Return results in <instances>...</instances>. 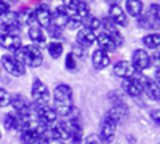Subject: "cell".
I'll list each match as a JSON object with an SVG mask.
<instances>
[{"label":"cell","instance_id":"1","mask_svg":"<svg viewBox=\"0 0 160 144\" xmlns=\"http://www.w3.org/2000/svg\"><path fill=\"white\" fill-rule=\"evenodd\" d=\"M51 99H53L51 107L56 111L59 119L61 117L62 119L69 117L75 109V106H74V90L68 83H58L53 88Z\"/></svg>","mask_w":160,"mask_h":144},{"label":"cell","instance_id":"2","mask_svg":"<svg viewBox=\"0 0 160 144\" xmlns=\"http://www.w3.org/2000/svg\"><path fill=\"white\" fill-rule=\"evenodd\" d=\"M11 56L15 58L19 64L28 69V67H40L43 64V53L42 48L34 47V45H21L18 50H15L11 53Z\"/></svg>","mask_w":160,"mask_h":144},{"label":"cell","instance_id":"3","mask_svg":"<svg viewBox=\"0 0 160 144\" xmlns=\"http://www.w3.org/2000/svg\"><path fill=\"white\" fill-rule=\"evenodd\" d=\"M31 102L32 106H47L51 101V91L42 78L35 77L31 83Z\"/></svg>","mask_w":160,"mask_h":144},{"label":"cell","instance_id":"4","mask_svg":"<svg viewBox=\"0 0 160 144\" xmlns=\"http://www.w3.org/2000/svg\"><path fill=\"white\" fill-rule=\"evenodd\" d=\"M130 64H131L133 71H135V74H144L146 71H148V69L152 66L149 51H146V50H142V48L133 50Z\"/></svg>","mask_w":160,"mask_h":144},{"label":"cell","instance_id":"5","mask_svg":"<svg viewBox=\"0 0 160 144\" xmlns=\"http://www.w3.org/2000/svg\"><path fill=\"white\" fill-rule=\"evenodd\" d=\"M117 127L118 125L112 119H109L106 114L102 115V119L99 122V133H98V136L102 141V144H112L114 142L115 135H117Z\"/></svg>","mask_w":160,"mask_h":144},{"label":"cell","instance_id":"6","mask_svg":"<svg viewBox=\"0 0 160 144\" xmlns=\"http://www.w3.org/2000/svg\"><path fill=\"white\" fill-rule=\"evenodd\" d=\"M32 107H34L37 120L40 122V125L45 127V128L55 125L59 120V117H58L56 111L51 107V104H47V106H32Z\"/></svg>","mask_w":160,"mask_h":144},{"label":"cell","instance_id":"7","mask_svg":"<svg viewBox=\"0 0 160 144\" xmlns=\"http://www.w3.org/2000/svg\"><path fill=\"white\" fill-rule=\"evenodd\" d=\"M0 69H3L11 77H24L28 74V69H26L22 64H19L11 55H2L0 56Z\"/></svg>","mask_w":160,"mask_h":144},{"label":"cell","instance_id":"8","mask_svg":"<svg viewBox=\"0 0 160 144\" xmlns=\"http://www.w3.org/2000/svg\"><path fill=\"white\" fill-rule=\"evenodd\" d=\"M22 27V24L19 21L18 16V11H7L3 15H0V29L2 32H13V34H18L19 29Z\"/></svg>","mask_w":160,"mask_h":144},{"label":"cell","instance_id":"9","mask_svg":"<svg viewBox=\"0 0 160 144\" xmlns=\"http://www.w3.org/2000/svg\"><path fill=\"white\" fill-rule=\"evenodd\" d=\"M10 106L13 107V112L18 114L19 117H24L32 112V102L28 96H24L22 93H11Z\"/></svg>","mask_w":160,"mask_h":144},{"label":"cell","instance_id":"10","mask_svg":"<svg viewBox=\"0 0 160 144\" xmlns=\"http://www.w3.org/2000/svg\"><path fill=\"white\" fill-rule=\"evenodd\" d=\"M138 78L142 83V95H146L149 101H154V102H158L160 99V87L157 82H154L151 77H146L144 74H136Z\"/></svg>","mask_w":160,"mask_h":144},{"label":"cell","instance_id":"11","mask_svg":"<svg viewBox=\"0 0 160 144\" xmlns=\"http://www.w3.org/2000/svg\"><path fill=\"white\" fill-rule=\"evenodd\" d=\"M108 18L117 26V27H127L128 26V16H127L123 7L118 5V3H114V2L109 3Z\"/></svg>","mask_w":160,"mask_h":144},{"label":"cell","instance_id":"12","mask_svg":"<svg viewBox=\"0 0 160 144\" xmlns=\"http://www.w3.org/2000/svg\"><path fill=\"white\" fill-rule=\"evenodd\" d=\"M122 91L125 95H128L130 98H135V99L142 96V83H141V80L138 78L136 74L130 78L122 80Z\"/></svg>","mask_w":160,"mask_h":144},{"label":"cell","instance_id":"13","mask_svg":"<svg viewBox=\"0 0 160 144\" xmlns=\"http://www.w3.org/2000/svg\"><path fill=\"white\" fill-rule=\"evenodd\" d=\"M32 13H34V22L42 29H47L51 21V8L45 3H40L32 8Z\"/></svg>","mask_w":160,"mask_h":144},{"label":"cell","instance_id":"14","mask_svg":"<svg viewBox=\"0 0 160 144\" xmlns=\"http://www.w3.org/2000/svg\"><path fill=\"white\" fill-rule=\"evenodd\" d=\"M106 115H108L109 119H112L117 125H120V123H123L128 119L130 111H128V106L123 101V102H118V104H111V107L108 109Z\"/></svg>","mask_w":160,"mask_h":144},{"label":"cell","instance_id":"15","mask_svg":"<svg viewBox=\"0 0 160 144\" xmlns=\"http://www.w3.org/2000/svg\"><path fill=\"white\" fill-rule=\"evenodd\" d=\"M68 24H69V18L62 11V8L59 5L55 7V10H51V21H50L48 27H53V29H56V31L64 32V29H68Z\"/></svg>","mask_w":160,"mask_h":144},{"label":"cell","instance_id":"16","mask_svg":"<svg viewBox=\"0 0 160 144\" xmlns=\"http://www.w3.org/2000/svg\"><path fill=\"white\" fill-rule=\"evenodd\" d=\"M28 37H29V40L32 42L31 45L38 47V48L45 47L47 42H48V40H47V34H45V31L40 27V26H37L35 22H32V24L28 26Z\"/></svg>","mask_w":160,"mask_h":144},{"label":"cell","instance_id":"17","mask_svg":"<svg viewBox=\"0 0 160 144\" xmlns=\"http://www.w3.org/2000/svg\"><path fill=\"white\" fill-rule=\"evenodd\" d=\"M111 62H112L111 55H108L106 51H102L99 48H95L91 51V66L96 71H106L111 66Z\"/></svg>","mask_w":160,"mask_h":144},{"label":"cell","instance_id":"18","mask_svg":"<svg viewBox=\"0 0 160 144\" xmlns=\"http://www.w3.org/2000/svg\"><path fill=\"white\" fill-rule=\"evenodd\" d=\"M22 45V38L19 34L13 32H0V47L8 51H15Z\"/></svg>","mask_w":160,"mask_h":144},{"label":"cell","instance_id":"19","mask_svg":"<svg viewBox=\"0 0 160 144\" xmlns=\"http://www.w3.org/2000/svg\"><path fill=\"white\" fill-rule=\"evenodd\" d=\"M96 42V34L95 32H91L90 29L87 27H80L77 31V35H75V43L78 47H82L83 50H88L91 48L93 45H95Z\"/></svg>","mask_w":160,"mask_h":144},{"label":"cell","instance_id":"20","mask_svg":"<svg viewBox=\"0 0 160 144\" xmlns=\"http://www.w3.org/2000/svg\"><path fill=\"white\" fill-rule=\"evenodd\" d=\"M2 123H3V128L7 132H21L22 130V122H21V117L18 114H15L13 111L7 112L2 119Z\"/></svg>","mask_w":160,"mask_h":144},{"label":"cell","instance_id":"21","mask_svg":"<svg viewBox=\"0 0 160 144\" xmlns=\"http://www.w3.org/2000/svg\"><path fill=\"white\" fill-rule=\"evenodd\" d=\"M112 72H114V75H117L118 78H122V80H125V78H130V77L135 75V71H133L130 61H127V59L117 61L114 66H112Z\"/></svg>","mask_w":160,"mask_h":144},{"label":"cell","instance_id":"22","mask_svg":"<svg viewBox=\"0 0 160 144\" xmlns=\"http://www.w3.org/2000/svg\"><path fill=\"white\" fill-rule=\"evenodd\" d=\"M160 47V34L158 32H148L141 37V48L146 51H157Z\"/></svg>","mask_w":160,"mask_h":144},{"label":"cell","instance_id":"23","mask_svg":"<svg viewBox=\"0 0 160 144\" xmlns=\"http://www.w3.org/2000/svg\"><path fill=\"white\" fill-rule=\"evenodd\" d=\"M43 132L42 130H21L19 141H21V144H38L40 139L43 138Z\"/></svg>","mask_w":160,"mask_h":144},{"label":"cell","instance_id":"24","mask_svg":"<svg viewBox=\"0 0 160 144\" xmlns=\"http://www.w3.org/2000/svg\"><path fill=\"white\" fill-rule=\"evenodd\" d=\"M127 16H131L138 19L142 13H144V2L142 0H125V7H123Z\"/></svg>","mask_w":160,"mask_h":144},{"label":"cell","instance_id":"25","mask_svg":"<svg viewBox=\"0 0 160 144\" xmlns=\"http://www.w3.org/2000/svg\"><path fill=\"white\" fill-rule=\"evenodd\" d=\"M95 45H96V48L106 51L108 55L114 53V51L117 50L115 45H114V42H112V38H111L109 35H106L104 32H98V34H96V42H95Z\"/></svg>","mask_w":160,"mask_h":144},{"label":"cell","instance_id":"26","mask_svg":"<svg viewBox=\"0 0 160 144\" xmlns=\"http://www.w3.org/2000/svg\"><path fill=\"white\" fill-rule=\"evenodd\" d=\"M45 48H47V53H48V56L51 59H59L64 55V43L59 42V40H50V42H47Z\"/></svg>","mask_w":160,"mask_h":144},{"label":"cell","instance_id":"27","mask_svg":"<svg viewBox=\"0 0 160 144\" xmlns=\"http://www.w3.org/2000/svg\"><path fill=\"white\" fill-rule=\"evenodd\" d=\"M75 5H77V15H78V19L82 21V26H83L85 19L91 15L90 5H88V2H83V0H75Z\"/></svg>","mask_w":160,"mask_h":144},{"label":"cell","instance_id":"28","mask_svg":"<svg viewBox=\"0 0 160 144\" xmlns=\"http://www.w3.org/2000/svg\"><path fill=\"white\" fill-rule=\"evenodd\" d=\"M82 27H87V29H90L91 32H95V34L101 32V18L90 15V16L85 19V22H83Z\"/></svg>","mask_w":160,"mask_h":144},{"label":"cell","instance_id":"29","mask_svg":"<svg viewBox=\"0 0 160 144\" xmlns=\"http://www.w3.org/2000/svg\"><path fill=\"white\" fill-rule=\"evenodd\" d=\"M18 16H19V21L22 26H29L34 22V13H32V8L31 7H24L18 11Z\"/></svg>","mask_w":160,"mask_h":144},{"label":"cell","instance_id":"30","mask_svg":"<svg viewBox=\"0 0 160 144\" xmlns=\"http://www.w3.org/2000/svg\"><path fill=\"white\" fill-rule=\"evenodd\" d=\"M64 67H66V71H69V72H77V69H78V61H77V58L71 53H66V56H64Z\"/></svg>","mask_w":160,"mask_h":144},{"label":"cell","instance_id":"31","mask_svg":"<svg viewBox=\"0 0 160 144\" xmlns=\"http://www.w3.org/2000/svg\"><path fill=\"white\" fill-rule=\"evenodd\" d=\"M158 22L154 21L151 16H148L146 13H142V15L138 18V26L141 29H154V26H157Z\"/></svg>","mask_w":160,"mask_h":144},{"label":"cell","instance_id":"32","mask_svg":"<svg viewBox=\"0 0 160 144\" xmlns=\"http://www.w3.org/2000/svg\"><path fill=\"white\" fill-rule=\"evenodd\" d=\"M10 99H11V93L5 87H0V107H8Z\"/></svg>","mask_w":160,"mask_h":144},{"label":"cell","instance_id":"33","mask_svg":"<svg viewBox=\"0 0 160 144\" xmlns=\"http://www.w3.org/2000/svg\"><path fill=\"white\" fill-rule=\"evenodd\" d=\"M158 10H160L158 3H151V5H149V8L146 10L144 13H146L148 16H151L154 21H157V22H158Z\"/></svg>","mask_w":160,"mask_h":144},{"label":"cell","instance_id":"34","mask_svg":"<svg viewBox=\"0 0 160 144\" xmlns=\"http://www.w3.org/2000/svg\"><path fill=\"white\" fill-rule=\"evenodd\" d=\"M71 53H72V55L77 58V61H78V59H83V58H85L87 50H83L82 47H78V45L74 42V43H72V48H71Z\"/></svg>","mask_w":160,"mask_h":144},{"label":"cell","instance_id":"35","mask_svg":"<svg viewBox=\"0 0 160 144\" xmlns=\"http://www.w3.org/2000/svg\"><path fill=\"white\" fill-rule=\"evenodd\" d=\"M82 144H102V141L99 139V136L96 133H91V135H87L83 136V141Z\"/></svg>","mask_w":160,"mask_h":144},{"label":"cell","instance_id":"36","mask_svg":"<svg viewBox=\"0 0 160 144\" xmlns=\"http://www.w3.org/2000/svg\"><path fill=\"white\" fill-rule=\"evenodd\" d=\"M108 99L111 104H118V102H123V98L118 95V91H109V95H108Z\"/></svg>","mask_w":160,"mask_h":144},{"label":"cell","instance_id":"37","mask_svg":"<svg viewBox=\"0 0 160 144\" xmlns=\"http://www.w3.org/2000/svg\"><path fill=\"white\" fill-rule=\"evenodd\" d=\"M10 10H11V2H8V0H0V15H3V13H7Z\"/></svg>","mask_w":160,"mask_h":144},{"label":"cell","instance_id":"38","mask_svg":"<svg viewBox=\"0 0 160 144\" xmlns=\"http://www.w3.org/2000/svg\"><path fill=\"white\" fill-rule=\"evenodd\" d=\"M38 144H64V142H62V141H58V139H51V138L43 136L42 139H40Z\"/></svg>","mask_w":160,"mask_h":144},{"label":"cell","instance_id":"39","mask_svg":"<svg viewBox=\"0 0 160 144\" xmlns=\"http://www.w3.org/2000/svg\"><path fill=\"white\" fill-rule=\"evenodd\" d=\"M158 114H160V111H158L157 107H155V109H152V111L149 112V115H151V120H152L157 127H158Z\"/></svg>","mask_w":160,"mask_h":144},{"label":"cell","instance_id":"40","mask_svg":"<svg viewBox=\"0 0 160 144\" xmlns=\"http://www.w3.org/2000/svg\"><path fill=\"white\" fill-rule=\"evenodd\" d=\"M3 139V132H2V128H0V141Z\"/></svg>","mask_w":160,"mask_h":144},{"label":"cell","instance_id":"41","mask_svg":"<svg viewBox=\"0 0 160 144\" xmlns=\"http://www.w3.org/2000/svg\"><path fill=\"white\" fill-rule=\"evenodd\" d=\"M0 72H2V69H0Z\"/></svg>","mask_w":160,"mask_h":144}]
</instances>
